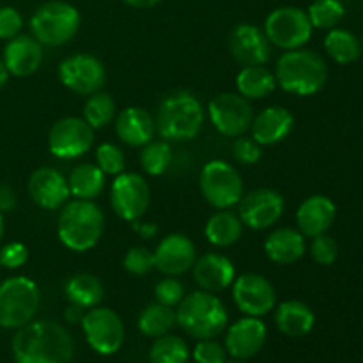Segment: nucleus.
<instances>
[{
    "mask_svg": "<svg viewBox=\"0 0 363 363\" xmlns=\"http://www.w3.org/2000/svg\"><path fill=\"white\" fill-rule=\"evenodd\" d=\"M16 363H71L74 342L71 333L55 321H30L16 330L11 342Z\"/></svg>",
    "mask_w": 363,
    "mask_h": 363,
    "instance_id": "obj_1",
    "label": "nucleus"
},
{
    "mask_svg": "<svg viewBox=\"0 0 363 363\" xmlns=\"http://www.w3.org/2000/svg\"><path fill=\"white\" fill-rule=\"evenodd\" d=\"M105 233V215L94 201H67L57 218V236L73 252L94 248Z\"/></svg>",
    "mask_w": 363,
    "mask_h": 363,
    "instance_id": "obj_2",
    "label": "nucleus"
},
{
    "mask_svg": "<svg viewBox=\"0 0 363 363\" xmlns=\"http://www.w3.org/2000/svg\"><path fill=\"white\" fill-rule=\"evenodd\" d=\"M277 85L294 96H314L328 80V66L319 53L312 50H287L277 60Z\"/></svg>",
    "mask_w": 363,
    "mask_h": 363,
    "instance_id": "obj_3",
    "label": "nucleus"
},
{
    "mask_svg": "<svg viewBox=\"0 0 363 363\" xmlns=\"http://www.w3.org/2000/svg\"><path fill=\"white\" fill-rule=\"evenodd\" d=\"M176 319L184 333L194 339H216L229 326V312L215 293L195 291L177 305Z\"/></svg>",
    "mask_w": 363,
    "mask_h": 363,
    "instance_id": "obj_4",
    "label": "nucleus"
},
{
    "mask_svg": "<svg viewBox=\"0 0 363 363\" xmlns=\"http://www.w3.org/2000/svg\"><path fill=\"white\" fill-rule=\"evenodd\" d=\"M204 119L201 101L190 92L179 91L160 103L155 124L165 140H191L201 133Z\"/></svg>",
    "mask_w": 363,
    "mask_h": 363,
    "instance_id": "obj_5",
    "label": "nucleus"
},
{
    "mask_svg": "<svg viewBox=\"0 0 363 363\" xmlns=\"http://www.w3.org/2000/svg\"><path fill=\"white\" fill-rule=\"evenodd\" d=\"M82 16L77 7L64 0H50L30 16V32L43 46H64L78 34Z\"/></svg>",
    "mask_w": 363,
    "mask_h": 363,
    "instance_id": "obj_6",
    "label": "nucleus"
},
{
    "mask_svg": "<svg viewBox=\"0 0 363 363\" xmlns=\"http://www.w3.org/2000/svg\"><path fill=\"white\" fill-rule=\"evenodd\" d=\"M41 294L28 277H11L0 282V328L18 330L34 321Z\"/></svg>",
    "mask_w": 363,
    "mask_h": 363,
    "instance_id": "obj_7",
    "label": "nucleus"
},
{
    "mask_svg": "<svg viewBox=\"0 0 363 363\" xmlns=\"http://www.w3.org/2000/svg\"><path fill=\"white\" fill-rule=\"evenodd\" d=\"M199 186L204 201L216 209H230L243 197L241 174L222 160H211L201 170Z\"/></svg>",
    "mask_w": 363,
    "mask_h": 363,
    "instance_id": "obj_8",
    "label": "nucleus"
},
{
    "mask_svg": "<svg viewBox=\"0 0 363 363\" xmlns=\"http://www.w3.org/2000/svg\"><path fill=\"white\" fill-rule=\"evenodd\" d=\"M264 34L273 46H279L284 52L303 48L312 38L311 20L307 11L294 6H282L273 9L264 20Z\"/></svg>",
    "mask_w": 363,
    "mask_h": 363,
    "instance_id": "obj_9",
    "label": "nucleus"
},
{
    "mask_svg": "<svg viewBox=\"0 0 363 363\" xmlns=\"http://www.w3.org/2000/svg\"><path fill=\"white\" fill-rule=\"evenodd\" d=\"M80 325L84 330L85 340L92 351L103 354V357L119 353L126 332H124L123 319L116 311L108 307H99V305L89 308Z\"/></svg>",
    "mask_w": 363,
    "mask_h": 363,
    "instance_id": "obj_10",
    "label": "nucleus"
},
{
    "mask_svg": "<svg viewBox=\"0 0 363 363\" xmlns=\"http://www.w3.org/2000/svg\"><path fill=\"white\" fill-rule=\"evenodd\" d=\"M151 204V188L137 172H123L116 176L110 186V206L119 218L138 222Z\"/></svg>",
    "mask_w": 363,
    "mask_h": 363,
    "instance_id": "obj_11",
    "label": "nucleus"
},
{
    "mask_svg": "<svg viewBox=\"0 0 363 363\" xmlns=\"http://www.w3.org/2000/svg\"><path fill=\"white\" fill-rule=\"evenodd\" d=\"M209 119L223 137L238 138L247 133L254 121L250 101L238 92H222L209 101Z\"/></svg>",
    "mask_w": 363,
    "mask_h": 363,
    "instance_id": "obj_12",
    "label": "nucleus"
},
{
    "mask_svg": "<svg viewBox=\"0 0 363 363\" xmlns=\"http://www.w3.org/2000/svg\"><path fill=\"white\" fill-rule=\"evenodd\" d=\"M59 80L74 94L91 96L105 85V64L91 53H74L60 62Z\"/></svg>",
    "mask_w": 363,
    "mask_h": 363,
    "instance_id": "obj_13",
    "label": "nucleus"
},
{
    "mask_svg": "<svg viewBox=\"0 0 363 363\" xmlns=\"http://www.w3.org/2000/svg\"><path fill=\"white\" fill-rule=\"evenodd\" d=\"M94 145V130L84 117L59 119L48 133V149L59 160H77Z\"/></svg>",
    "mask_w": 363,
    "mask_h": 363,
    "instance_id": "obj_14",
    "label": "nucleus"
},
{
    "mask_svg": "<svg viewBox=\"0 0 363 363\" xmlns=\"http://www.w3.org/2000/svg\"><path fill=\"white\" fill-rule=\"evenodd\" d=\"M286 201L272 188H257L248 191L238 202V216L245 227L252 230H266L275 225L284 215Z\"/></svg>",
    "mask_w": 363,
    "mask_h": 363,
    "instance_id": "obj_15",
    "label": "nucleus"
},
{
    "mask_svg": "<svg viewBox=\"0 0 363 363\" xmlns=\"http://www.w3.org/2000/svg\"><path fill=\"white\" fill-rule=\"evenodd\" d=\"M233 300L241 314L262 318L277 307V291L264 275L243 273L233 282Z\"/></svg>",
    "mask_w": 363,
    "mask_h": 363,
    "instance_id": "obj_16",
    "label": "nucleus"
},
{
    "mask_svg": "<svg viewBox=\"0 0 363 363\" xmlns=\"http://www.w3.org/2000/svg\"><path fill=\"white\" fill-rule=\"evenodd\" d=\"M266 340H268V328L262 323V319L245 315V318L238 319L236 323L227 326L223 346H225L227 354L233 360L247 362L264 347Z\"/></svg>",
    "mask_w": 363,
    "mask_h": 363,
    "instance_id": "obj_17",
    "label": "nucleus"
},
{
    "mask_svg": "<svg viewBox=\"0 0 363 363\" xmlns=\"http://www.w3.org/2000/svg\"><path fill=\"white\" fill-rule=\"evenodd\" d=\"M229 52L243 66H261L272 57V43L257 25L240 23L229 35Z\"/></svg>",
    "mask_w": 363,
    "mask_h": 363,
    "instance_id": "obj_18",
    "label": "nucleus"
},
{
    "mask_svg": "<svg viewBox=\"0 0 363 363\" xmlns=\"http://www.w3.org/2000/svg\"><path fill=\"white\" fill-rule=\"evenodd\" d=\"M197 261V247L181 233L169 234L155 250V268L167 277H177L190 272Z\"/></svg>",
    "mask_w": 363,
    "mask_h": 363,
    "instance_id": "obj_19",
    "label": "nucleus"
},
{
    "mask_svg": "<svg viewBox=\"0 0 363 363\" xmlns=\"http://www.w3.org/2000/svg\"><path fill=\"white\" fill-rule=\"evenodd\" d=\"M27 190L32 202L46 211L60 209L71 197L67 179L52 167H41L34 170L28 177Z\"/></svg>",
    "mask_w": 363,
    "mask_h": 363,
    "instance_id": "obj_20",
    "label": "nucleus"
},
{
    "mask_svg": "<svg viewBox=\"0 0 363 363\" xmlns=\"http://www.w3.org/2000/svg\"><path fill=\"white\" fill-rule=\"evenodd\" d=\"M43 57L45 53H43L41 43L32 34H20L6 43L2 60L7 73L25 78L34 74L41 67Z\"/></svg>",
    "mask_w": 363,
    "mask_h": 363,
    "instance_id": "obj_21",
    "label": "nucleus"
},
{
    "mask_svg": "<svg viewBox=\"0 0 363 363\" xmlns=\"http://www.w3.org/2000/svg\"><path fill=\"white\" fill-rule=\"evenodd\" d=\"M191 273H194L195 284L208 293H220L233 286L234 279H236L234 262L216 252H209V254L199 257L191 266Z\"/></svg>",
    "mask_w": 363,
    "mask_h": 363,
    "instance_id": "obj_22",
    "label": "nucleus"
},
{
    "mask_svg": "<svg viewBox=\"0 0 363 363\" xmlns=\"http://www.w3.org/2000/svg\"><path fill=\"white\" fill-rule=\"evenodd\" d=\"M294 130V116L286 106L273 105L252 121V138L261 145H275L286 140Z\"/></svg>",
    "mask_w": 363,
    "mask_h": 363,
    "instance_id": "obj_23",
    "label": "nucleus"
},
{
    "mask_svg": "<svg viewBox=\"0 0 363 363\" xmlns=\"http://www.w3.org/2000/svg\"><path fill=\"white\" fill-rule=\"evenodd\" d=\"M337 216V208L333 201L325 195H312L305 199L296 211L298 230L305 238H315L326 234L333 225Z\"/></svg>",
    "mask_w": 363,
    "mask_h": 363,
    "instance_id": "obj_24",
    "label": "nucleus"
},
{
    "mask_svg": "<svg viewBox=\"0 0 363 363\" xmlns=\"http://www.w3.org/2000/svg\"><path fill=\"white\" fill-rule=\"evenodd\" d=\"M156 131L155 119L140 106H126L116 117V133L123 144L142 147L152 140Z\"/></svg>",
    "mask_w": 363,
    "mask_h": 363,
    "instance_id": "obj_25",
    "label": "nucleus"
},
{
    "mask_svg": "<svg viewBox=\"0 0 363 363\" xmlns=\"http://www.w3.org/2000/svg\"><path fill=\"white\" fill-rule=\"evenodd\" d=\"M307 252V240L293 227H280L273 230L264 241V254L275 264H294Z\"/></svg>",
    "mask_w": 363,
    "mask_h": 363,
    "instance_id": "obj_26",
    "label": "nucleus"
},
{
    "mask_svg": "<svg viewBox=\"0 0 363 363\" xmlns=\"http://www.w3.org/2000/svg\"><path fill=\"white\" fill-rule=\"evenodd\" d=\"M275 325L286 337H305L315 325V315L307 303L300 300H286L275 307Z\"/></svg>",
    "mask_w": 363,
    "mask_h": 363,
    "instance_id": "obj_27",
    "label": "nucleus"
},
{
    "mask_svg": "<svg viewBox=\"0 0 363 363\" xmlns=\"http://www.w3.org/2000/svg\"><path fill=\"white\" fill-rule=\"evenodd\" d=\"M243 222L236 213L229 209H220L206 222L204 236L213 247L227 248L236 245L243 236Z\"/></svg>",
    "mask_w": 363,
    "mask_h": 363,
    "instance_id": "obj_28",
    "label": "nucleus"
},
{
    "mask_svg": "<svg viewBox=\"0 0 363 363\" xmlns=\"http://www.w3.org/2000/svg\"><path fill=\"white\" fill-rule=\"evenodd\" d=\"M64 294L67 301L78 305L84 311L98 307L105 298V286L101 280L91 273H77L64 284Z\"/></svg>",
    "mask_w": 363,
    "mask_h": 363,
    "instance_id": "obj_29",
    "label": "nucleus"
},
{
    "mask_svg": "<svg viewBox=\"0 0 363 363\" xmlns=\"http://www.w3.org/2000/svg\"><path fill=\"white\" fill-rule=\"evenodd\" d=\"M71 197L80 201H96L105 190V174L94 163H80L67 177Z\"/></svg>",
    "mask_w": 363,
    "mask_h": 363,
    "instance_id": "obj_30",
    "label": "nucleus"
},
{
    "mask_svg": "<svg viewBox=\"0 0 363 363\" xmlns=\"http://www.w3.org/2000/svg\"><path fill=\"white\" fill-rule=\"evenodd\" d=\"M238 94L250 99H264L277 89L275 73L261 66H243L236 77Z\"/></svg>",
    "mask_w": 363,
    "mask_h": 363,
    "instance_id": "obj_31",
    "label": "nucleus"
},
{
    "mask_svg": "<svg viewBox=\"0 0 363 363\" xmlns=\"http://www.w3.org/2000/svg\"><path fill=\"white\" fill-rule=\"evenodd\" d=\"M177 325L176 311L170 307H165L162 303H149L144 311L138 314L137 326L145 337L158 339V337L167 335L170 330Z\"/></svg>",
    "mask_w": 363,
    "mask_h": 363,
    "instance_id": "obj_32",
    "label": "nucleus"
},
{
    "mask_svg": "<svg viewBox=\"0 0 363 363\" xmlns=\"http://www.w3.org/2000/svg\"><path fill=\"white\" fill-rule=\"evenodd\" d=\"M325 50L337 64H351L360 59V39L346 28H332L325 38Z\"/></svg>",
    "mask_w": 363,
    "mask_h": 363,
    "instance_id": "obj_33",
    "label": "nucleus"
},
{
    "mask_svg": "<svg viewBox=\"0 0 363 363\" xmlns=\"http://www.w3.org/2000/svg\"><path fill=\"white\" fill-rule=\"evenodd\" d=\"M190 360V347L181 337L167 335L158 337L149 350L151 363H188Z\"/></svg>",
    "mask_w": 363,
    "mask_h": 363,
    "instance_id": "obj_34",
    "label": "nucleus"
},
{
    "mask_svg": "<svg viewBox=\"0 0 363 363\" xmlns=\"http://www.w3.org/2000/svg\"><path fill=\"white\" fill-rule=\"evenodd\" d=\"M116 101L106 92H94L84 105V121L92 130H103L116 119Z\"/></svg>",
    "mask_w": 363,
    "mask_h": 363,
    "instance_id": "obj_35",
    "label": "nucleus"
},
{
    "mask_svg": "<svg viewBox=\"0 0 363 363\" xmlns=\"http://www.w3.org/2000/svg\"><path fill=\"white\" fill-rule=\"evenodd\" d=\"M170 163H172V147L165 138L163 140H151L142 145L140 165L145 174L162 176L169 170Z\"/></svg>",
    "mask_w": 363,
    "mask_h": 363,
    "instance_id": "obj_36",
    "label": "nucleus"
},
{
    "mask_svg": "<svg viewBox=\"0 0 363 363\" xmlns=\"http://www.w3.org/2000/svg\"><path fill=\"white\" fill-rule=\"evenodd\" d=\"M307 14L314 28L332 30L342 21L346 9L340 0H314L308 6Z\"/></svg>",
    "mask_w": 363,
    "mask_h": 363,
    "instance_id": "obj_37",
    "label": "nucleus"
},
{
    "mask_svg": "<svg viewBox=\"0 0 363 363\" xmlns=\"http://www.w3.org/2000/svg\"><path fill=\"white\" fill-rule=\"evenodd\" d=\"M96 165L103 170L105 176H119L124 172V167H126V158H124V152L119 145L110 144H99L96 147Z\"/></svg>",
    "mask_w": 363,
    "mask_h": 363,
    "instance_id": "obj_38",
    "label": "nucleus"
},
{
    "mask_svg": "<svg viewBox=\"0 0 363 363\" xmlns=\"http://www.w3.org/2000/svg\"><path fill=\"white\" fill-rule=\"evenodd\" d=\"M123 266L131 275H147L155 269V252L145 247H131L124 255Z\"/></svg>",
    "mask_w": 363,
    "mask_h": 363,
    "instance_id": "obj_39",
    "label": "nucleus"
},
{
    "mask_svg": "<svg viewBox=\"0 0 363 363\" xmlns=\"http://www.w3.org/2000/svg\"><path fill=\"white\" fill-rule=\"evenodd\" d=\"M184 296H186L184 286L176 279V277H167V279L160 280L155 286L156 301L165 305V307L176 308L177 305L183 301Z\"/></svg>",
    "mask_w": 363,
    "mask_h": 363,
    "instance_id": "obj_40",
    "label": "nucleus"
},
{
    "mask_svg": "<svg viewBox=\"0 0 363 363\" xmlns=\"http://www.w3.org/2000/svg\"><path fill=\"white\" fill-rule=\"evenodd\" d=\"M190 357L195 363H225L229 354H227L225 346L216 339H202L197 340Z\"/></svg>",
    "mask_w": 363,
    "mask_h": 363,
    "instance_id": "obj_41",
    "label": "nucleus"
},
{
    "mask_svg": "<svg viewBox=\"0 0 363 363\" xmlns=\"http://www.w3.org/2000/svg\"><path fill=\"white\" fill-rule=\"evenodd\" d=\"M311 257L318 262L319 266H332L339 257V245L328 234L312 238L311 243Z\"/></svg>",
    "mask_w": 363,
    "mask_h": 363,
    "instance_id": "obj_42",
    "label": "nucleus"
},
{
    "mask_svg": "<svg viewBox=\"0 0 363 363\" xmlns=\"http://www.w3.org/2000/svg\"><path fill=\"white\" fill-rule=\"evenodd\" d=\"M262 145L257 144L252 137H238L233 144V156L241 165H255L262 156Z\"/></svg>",
    "mask_w": 363,
    "mask_h": 363,
    "instance_id": "obj_43",
    "label": "nucleus"
},
{
    "mask_svg": "<svg viewBox=\"0 0 363 363\" xmlns=\"http://www.w3.org/2000/svg\"><path fill=\"white\" fill-rule=\"evenodd\" d=\"M21 28H23V18L20 11L11 6L0 7V39L9 41L21 34Z\"/></svg>",
    "mask_w": 363,
    "mask_h": 363,
    "instance_id": "obj_44",
    "label": "nucleus"
},
{
    "mask_svg": "<svg viewBox=\"0 0 363 363\" xmlns=\"http://www.w3.org/2000/svg\"><path fill=\"white\" fill-rule=\"evenodd\" d=\"M28 261V248L20 241H11L0 248V266L7 269H18Z\"/></svg>",
    "mask_w": 363,
    "mask_h": 363,
    "instance_id": "obj_45",
    "label": "nucleus"
},
{
    "mask_svg": "<svg viewBox=\"0 0 363 363\" xmlns=\"http://www.w3.org/2000/svg\"><path fill=\"white\" fill-rule=\"evenodd\" d=\"M18 199L16 194L7 184H0V213H9L16 208Z\"/></svg>",
    "mask_w": 363,
    "mask_h": 363,
    "instance_id": "obj_46",
    "label": "nucleus"
},
{
    "mask_svg": "<svg viewBox=\"0 0 363 363\" xmlns=\"http://www.w3.org/2000/svg\"><path fill=\"white\" fill-rule=\"evenodd\" d=\"M84 314H85L84 308L78 307V305L69 303V307L64 311V319H66L69 325H80L82 319H84Z\"/></svg>",
    "mask_w": 363,
    "mask_h": 363,
    "instance_id": "obj_47",
    "label": "nucleus"
},
{
    "mask_svg": "<svg viewBox=\"0 0 363 363\" xmlns=\"http://www.w3.org/2000/svg\"><path fill=\"white\" fill-rule=\"evenodd\" d=\"M133 227L135 230H138V234H140L142 238H145V240H149V238L156 236V233H158V227L155 225V223H135L133 222Z\"/></svg>",
    "mask_w": 363,
    "mask_h": 363,
    "instance_id": "obj_48",
    "label": "nucleus"
},
{
    "mask_svg": "<svg viewBox=\"0 0 363 363\" xmlns=\"http://www.w3.org/2000/svg\"><path fill=\"white\" fill-rule=\"evenodd\" d=\"M121 2H124L130 7H135V9H149V7L158 6L162 0H121Z\"/></svg>",
    "mask_w": 363,
    "mask_h": 363,
    "instance_id": "obj_49",
    "label": "nucleus"
},
{
    "mask_svg": "<svg viewBox=\"0 0 363 363\" xmlns=\"http://www.w3.org/2000/svg\"><path fill=\"white\" fill-rule=\"evenodd\" d=\"M7 80H9V73H7L6 66H4V60L0 59V91H2V89L6 87Z\"/></svg>",
    "mask_w": 363,
    "mask_h": 363,
    "instance_id": "obj_50",
    "label": "nucleus"
},
{
    "mask_svg": "<svg viewBox=\"0 0 363 363\" xmlns=\"http://www.w3.org/2000/svg\"><path fill=\"white\" fill-rule=\"evenodd\" d=\"M4 230H6V223H4V213H0V240L4 236Z\"/></svg>",
    "mask_w": 363,
    "mask_h": 363,
    "instance_id": "obj_51",
    "label": "nucleus"
},
{
    "mask_svg": "<svg viewBox=\"0 0 363 363\" xmlns=\"http://www.w3.org/2000/svg\"><path fill=\"white\" fill-rule=\"evenodd\" d=\"M225 363H247V362H243V360H227Z\"/></svg>",
    "mask_w": 363,
    "mask_h": 363,
    "instance_id": "obj_52",
    "label": "nucleus"
},
{
    "mask_svg": "<svg viewBox=\"0 0 363 363\" xmlns=\"http://www.w3.org/2000/svg\"><path fill=\"white\" fill-rule=\"evenodd\" d=\"M360 45H362V53H363V34H362V38H360Z\"/></svg>",
    "mask_w": 363,
    "mask_h": 363,
    "instance_id": "obj_53",
    "label": "nucleus"
}]
</instances>
